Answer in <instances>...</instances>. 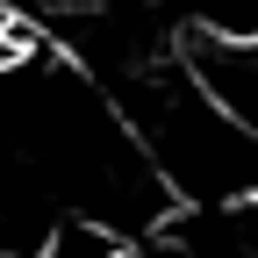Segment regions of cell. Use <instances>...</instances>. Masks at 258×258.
<instances>
[{"label":"cell","instance_id":"1","mask_svg":"<svg viewBox=\"0 0 258 258\" xmlns=\"http://www.w3.org/2000/svg\"><path fill=\"white\" fill-rule=\"evenodd\" d=\"M122 129L144 151V165L158 172V186L201 208H237L258 201V144L230 115H215L186 72H137L122 79Z\"/></svg>","mask_w":258,"mask_h":258},{"label":"cell","instance_id":"2","mask_svg":"<svg viewBox=\"0 0 258 258\" xmlns=\"http://www.w3.org/2000/svg\"><path fill=\"white\" fill-rule=\"evenodd\" d=\"M36 258H129L122 237H108L101 222H79V215H57V230L43 237Z\"/></svg>","mask_w":258,"mask_h":258}]
</instances>
